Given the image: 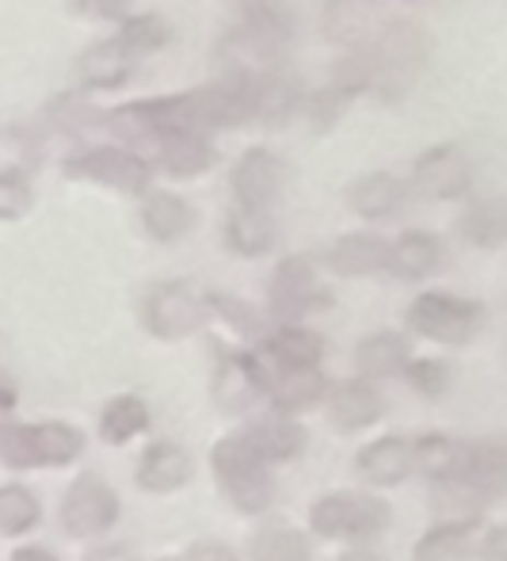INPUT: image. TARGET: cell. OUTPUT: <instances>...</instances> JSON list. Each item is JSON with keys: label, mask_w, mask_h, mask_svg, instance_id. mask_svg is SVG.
<instances>
[{"label": "cell", "mask_w": 507, "mask_h": 561, "mask_svg": "<svg viewBox=\"0 0 507 561\" xmlns=\"http://www.w3.org/2000/svg\"><path fill=\"white\" fill-rule=\"evenodd\" d=\"M66 176L84 180V184L111 187V192H123V195H141L153 184V164L134 153V149L84 146L66 157Z\"/></svg>", "instance_id": "obj_2"}, {"label": "cell", "mask_w": 507, "mask_h": 561, "mask_svg": "<svg viewBox=\"0 0 507 561\" xmlns=\"http://www.w3.org/2000/svg\"><path fill=\"white\" fill-rule=\"evenodd\" d=\"M126 4H130V0H73L77 12L96 15V20H118V15L126 12Z\"/></svg>", "instance_id": "obj_45"}, {"label": "cell", "mask_w": 507, "mask_h": 561, "mask_svg": "<svg viewBox=\"0 0 507 561\" xmlns=\"http://www.w3.org/2000/svg\"><path fill=\"white\" fill-rule=\"evenodd\" d=\"M329 416L332 424L339 428H367L382 416V398L370 390L367 382H344L332 390V401H329Z\"/></svg>", "instance_id": "obj_22"}, {"label": "cell", "mask_w": 507, "mask_h": 561, "mask_svg": "<svg viewBox=\"0 0 507 561\" xmlns=\"http://www.w3.org/2000/svg\"><path fill=\"white\" fill-rule=\"evenodd\" d=\"M218 149L210 146V134H169L157 141V169L172 180H195L214 169Z\"/></svg>", "instance_id": "obj_12"}, {"label": "cell", "mask_w": 507, "mask_h": 561, "mask_svg": "<svg viewBox=\"0 0 507 561\" xmlns=\"http://www.w3.org/2000/svg\"><path fill=\"white\" fill-rule=\"evenodd\" d=\"M192 561H237V554L229 547H221V542H199L192 550Z\"/></svg>", "instance_id": "obj_46"}, {"label": "cell", "mask_w": 507, "mask_h": 561, "mask_svg": "<svg viewBox=\"0 0 507 561\" xmlns=\"http://www.w3.org/2000/svg\"><path fill=\"white\" fill-rule=\"evenodd\" d=\"M362 50H367L370 61V92L393 104L419 81V73L431 61V35L419 23L397 20L385 23L375 35V43L362 46Z\"/></svg>", "instance_id": "obj_1"}, {"label": "cell", "mask_w": 507, "mask_h": 561, "mask_svg": "<svg viewBox=\"0 0 507 561\" xmlns=\"http://www.w3.org/2000/svg\"><path fill=\"white\" fill-rule=\"evenodd\" d=\"M15 409V390L0 378V416H8Z\"/></svg>", "instance_id": "obj_49"}, {"label": "cell", "mask_w": 507, "mask_h": 561, "mask_svg": "<svg viewBox=\"0 0 507 561\" xmlns=\"http://www.w3.org/2000/svg\"><path fill=\"white\" fill-rule=\"evenodd\" d=\"M0 462L12 466V470H27V466H35V458H31V432L23 428V424H15V428H0Z\"/></svg>", "instance_id": "obj_42"}, {"label": "cell", "mask_w": 507, "mask_h": 561, "mask_svg": "<svg viewBox=\"0 0 507 561\" xmlns=\"http://www.w3.org/2000/svg\"><path fill=\"white\" fill-rule=\"evenodd\" d=\"M146 329L161 340H180V336H192L195 329H203L206 313H210V302L206 295L192 287V283H161L146 295Z\"/></svg>", "instance_id": "obj_5"}, {"label": "cell", "mask_w": 507, "mask_h": 561, "mask_svg": "<svg viewBox=\"0 0 507 561\" xmlns=\"http://www.w3.org/2000/svg\"><path fill=\"white\" fill-rule=\"evenodd\" d=\"M252 444L264 462H283V458H295L298 450L306 447V432L298 424H287V421H264L244 436Z\"/></svg>", "instance_id": "obj_35"}, {"label": "cell", "mask_w": 507, "mask_h": 561, "mask_svg": "<svg viewBox=\"0 0 507 561\" xmlns=\"http://www.w3.org/2000/svg\"><path fill=\"white\" fill-rule=\"evenodd\" d=\"M435 512H439V527L470 531V524L481 516V493L465 478L439 481V501H435Z\"/></svg>", "instance_id": "obj_32"}, {"label": "cell", "mask_w": 507, "mask_h": 561, "mask_svg": "<svg viewBox=\"0 0 507 561\" xmlns=\"http://www.w3.org/2000/svg\"><path fill=\"white\" fill-rule=\"evenodd\" d=\"M408 199V184L397 180L393 172H370V176L355 180L352 192H347V203L359 218H370V222H382V218L401 215Z\"/></svg>", "instance_id": "obj_13"}, {"label": "cell", "mask_w": 507, "mask_h": 561, "mask_svg": "<svg viewBox=\"0 0 507 561\" xmlns=\"http://www.w3.org/2000/svg\"><path fill=\"white\" fill-rule=\"evenodd\" d=\"M31 432V458L35 466H66L81 455L84 436L69 424H35Z\"/></svg>", "instance_id": "obj_29"}, {"label": "cell", "mask_w": 507, "mask_h": 561, "mask_svg": "<svg viewBox=\"0 0 507 561\" xmlns=\"http://www.w3.org/2000/svg\"><path fill=\"white\" fill-rule=\"evenodd\" d=\"M89 561H134L123 547H103L96 554H89Z\"/></svg>", "instance_id": "obj_48"}, {"label": "cell", "mask_w": 507, "mask_h": 561, "mask_svg": "<svg viewBox=\"0 0 507 561\" xmlns=\"http://www.w3.org/2000/svg\"><path fill=\"white\" fill-rule=\"evenodd\" d=\"M352 92L336 89V84H321V89H313L309 96H302V104H298V115L306 118V126L313 134H329L336 130V123L347 115V107H352Z\"/></svg>", "instance_id": "obj_34"}, {"label": "cell", "mask_w": 507, "mask_h": 561, "mask_svg": "<svg viewBox=\"0 0 507 561\" xmlns=\"http://www.w3.org/2000/svg\"><path fill=\"white\" fill-rule=\"evenodd\" d=\"M252 558L256 561H309V542L295 527H267L252 542Z\"/></svg>", "instance_id": "obj_37"}, {"label": "cell", "mask_w": 507, "mask_h": 561, "mask_svg": "<svg viewBox=\"0 0 507 561\" xmlns=\"http://www.w3.org/2000/svg\"><path fill=\"white\" fill-rule=\"evenodd\" d=\"M458 229L470 244L477 249H500L507 237V215L500 199H477L465 207V215L458 218Z\"/></svg>", "instance_id": "obj_28"}, {"label": "cell", "mask_w": 507, "mask_h": 561, "mask_svg": "<svg viewBox=\"0 0 507 561\" xmlns=\"http://www.w3.org/2000/svg\"><path fill=\"white\" fill-rule=\"evenodd\" d=\"M267 298H272V310L279 318H302V313L324 310L332 302V295L316 279V267L306 256H290L275 267Z\"/></svg>", "instance_id": "obj_9"}, {"label": "cell", "mask_w": 507, "mask_h": 561, "mask_svg": "<svg viewBox=\"0 0 507 561\" xmlns=\"http://www.w3.org/2000/svg\"><path fill=\"white\" fill-rule=\"evenodd\" d=\"M359 470L367 481H375V485H397V481L408 478L412 462H408V444H401V439H378V444H370L367 450L359 455Z\"/></svg>", "instance_id": "obj_27"}, {"label": "cell", "mask_w": 507, "mask_h": 561, "mask_svg": "<svg viewBox=\"0 0 507 561\" xmlns=\"http://www.w3.org/2000/svg\"><path fill=\"white\" fill-rule=\"evenodd\" d=\"M214 470H218L221 485H226L229 501L241 512L256 516L272 504V478H267V462L252 450L244 436H229L214 447Z\"/></svg>", "instance_id": "obj_3"}, {"label": "cell", "mask_w": 507, "mask_h": 561, "mask_svg": "<svg viewBox=\"0 0 507 561\" xmlns=\"http://www.w3.org/2000/svg\"><path fill=\"white\" fill-rule=\"evenodd\" d=\"M267 355L275 359V367H290V370H309L321 363L324 355V340L309 329L287 325L279 329L272 340H267Z\"/></svg>", "instance_id": "obj_26"}, {"label": "cell", "mask_w": 507, "mask_h": 561, "mask_svg": "<svg viewBox=\"0 0 507 561\" xmlns=\"http://www.w3.org/2000/svg\"><path fill=\"white\" fill-rule=\"evenodd\" d=\"M35 207V187H31L23 169H0V222H15V218L31 215Z\"/></svg>", "instance_id": "obj_39"}, {"label": "cell", "mask_w": 507, "mask_h": 561, "mask_svg": "<svg viewBox=\"0 0 507 561\" xmlns=\"http://www.w3.org/2000/svg\"><path fill=\"white\" fill-rule=\"evenodd\" d=\"M324 23H329V38L362 50L375 27V0H329L324 8Z\"/></svg>", "instance_id": "obj_21"}, {"label": "cell", "mask_w": 507, "mask_h": 561, "mask_svg": "<svg viewBox=\"0 0 507 561\" xmlns=\"http://www.w3.org/2000/svg\"><path fill=\"white\" fill-rule=\"evenodd\" d=\"M12 561H58L54 554H46V550H20Z\"/></svg>", "instance_id": "obj_50"}, {"label": "cell", "mask_w": 507, "mask_h": 561, "mask_svg": "<svg viewBox=\"0 0 507 561\" xmlns=\"http://www.w3.org/2000/svg\"><path fill=\"white\" fill-rule=\"evenodd\" d=\"M149 424V409L141 398H115L107 409H103V421H100V436L107 444H126L130 436L146 432Z\"/></svg>", "instance_id": "obj_36"}, {"label": "cell", "mask_w": 507, "mask_h": 561, "mask_svg": "<svg viewBox=\"0 0 507 561\" xmlns=\"http://www.w3.org/2000/svg\"><path fill=\"white\" fill-rule=\"evenodd\" d=\"M405 363H408V344L397 333H378V336L362 340L359 352H355V367L370 378L397 375Z\"/></svg>", "instance_id": "obj_33"}, {"label": "cell", "mask_w": 507, "mask_h": 561, "mask_svg": "<svg viewBox=\"0 0 507 561\" xmlns=\"http://www.w3.org/2000/svg\"><path fill=\"white\" fill-rule=\"evenodd\" d=\"M309 524L324 539H375L390 527V504L378 501V496L332 493L313 504Z\"/></svg>", "instance_id": "obj_4"}, {"label": "cell", "mask_w": 507, "mask_h": 561, "mask_svg": "<svg viewBox=\"0 0 507 561\" xmlns=\"http://www.w3.org/2000/svg\"><path fill=\"white\" fill-rule=\"evenodd\" d=\"M485 558L488 561H507V531H504V527H493V531H488Z\"/></svg>", "instance_id": "obj_47"}, {"label": "cell", "mask_w": 507, "mask_h": 561, "mask_svg": "<svg viewBox=\"0 0 507 561\" xmlns=\"http://www.w3.org/2000/svg\"><path fill=\"white\" fill-rule=\"evenodd\" d=\"M134 73V58L115 43V38H103L92 43L89 50L77 58V77H81L84 89H118Z\"/></svg>", "instance_id": "obj_18"}, {"label": "cell", "mask_w": 507, "mask_h": 561, "mask_svg": "<svg viewBox=\"0 0 507 561\" xmlns=\"http://www.w3.org/2000/svg\"><path fill=\"white\" fill-rule=\"evenodd\" d=\"M241 15V23H256V27L290 31V8L287 0H229Z\"/></svg>", "instance_id": "obj_41"}, {"label": "cell", "mask_w": 507, "mask_h": 561, "mask_svg": "<svg viewBox=\"0 0 507 561\" xmlns=\"http://www.w3.org/2000/svg\"><path fill=\"white\" fill-rule=\"evenodd\" d=\"M481 318H485V310L477 302L442 295V290L419 295L408 310V325L419 336L439 340V344H465L481 329Z\"/></svg>", "instance_id": "obj_6"}, {"label": "cell", "mask_w": 507, "mask_h": 561, "mask_svg": "<svg viewBox=\"0 0 507 561\" xmlns=\"http://www.w3.org/2000/svg\"><path fill=\"white\" fill-rule=\"evenodd\" d=\"M385 260H390V244L375 233H347L332 244L329 264L344 279H362V275L385 272Z\"/></svg>", "instance_id": "obj_16"}, {"label": "cell", "mask_w": 507, "mask_h": 561, "mask_svg": "<svg viewBox=\"0 0 507 561\" xmlns=\"http://www.w3.org/2000/svg\"><path fill=\"white\" fill-rule=\"evenodd\" d=\"M141 226H146V233L153 241H180V237L195 229V207L184 195L149 192L146 203H141Z\"/></svg>", "instance_id": "obj_17"}, {"label": "cell", "mask_w": 507, "mask_h": 561, "mask_svg": "<svg viewBox=\"0 0 507 561\" xmlns=\"http://www.w3.org/2000/svg\"><path fill=\"white\" fill-rule=\"evenodd\" d=\"M38 524V501L20 485L0 489V535H23Z\"/></svg>", "instance_id": "obj_38"}, {"label": "cell", "mask_w": 507, "mask_h": 561, "mask_svg": "<svg viewBox=\"0 0 507 561\" xmlns=\"http://www.w3.org/2000/svg\"><path fill=\"white\" fill-rule=\"evenodd\" d=\"M416 561H465V531L458 527H435L419 539Z\"/></svg>", "instance_id": "obj_40"}, {"label": "cell", "mask_w": 507, "mask_h": 561, "mask_svg": "<svg viewBox=\"0 0 507 561\" xmlns=\"http://www.w3.org/2000/svg\"><path fill=\"white\" fill-rule=\"evenodd\" d=\"M229 187L237 195V207L267 210L283 195V187H287V161L264 146L244 149L237 157L233 172H229Z\"/></svg>", "instance_id": "obj_8"}, {"label": "cell", "mask_w": 507, "mask_h": 561, "mask_svg": "<svg viewBox=\"0 0 507 561\" xmlns=\"http://www.w3.org/2000/svg\"><path fill=\"white\" fill-rule=\"evenodd\" d=\"M115 519H118V496L100 478L73 481V489L66 493V504H61V524H66L69 535L84 539V535H96L103 527H111Z\"/></svg>", "instance_id": "obj_10"}, {"label": "cell", "mask_w": 507, "mask_h": 561, "mask_svg": "<svg viewBox=\"0 0 507 561\" xmlns=\"http://www.w3.org/2000/svg\"><path fill=\"white\" fill-rule=\"evenodd\" d=\"M298 104H302V89H298L295 73H287L283 66L256 73V84H252V123L279 130V126L290 123V115H298Z\"/></svg>", "instance_id": "obj_11"}, {"label": "cell", "mask_w": 507, "mask_h": 561, "mask_svg": "<svg viewBox=\"0 0 507 561\" xmlns=\"http://www.w3.org/2000/svg\"><path fill=\"white\" fill-rule=\"evenodd\" d=\"M264 390H272L275 409H287V413H295V409H306V405H313V401L321 398L324 378H321V370H316V367H309V370L279 367L275 375H267Z\"/></svg>", "instance_id": "obj_24"}, {"label": "cell", "mask_w": 507, "mask_h": 561, "mask_svg": "<svg viewBox=\"0 0 507 561\" xmlns=\"http://www.w3.org/2000/svg\"><path fill=\"white\" fill-rule=\"evenodd\" d=\"M442 241L435 233H419V229H412V233L397 237V244H390V260H385V272H393L397 279H427V275H435L442 267Z\"/></svg>", "instance_id": "obj_15"}, {"label": "cell", "mask_w": 507, "mask_h": 561, "mask_svg": "<svg viewBox=\"0 0 507 561\" xmlns=\"http://www.w3.org/2000/svg\"><path fill=\"white\" fill-rule=\"evenodd\" d=\"M206 302H210V310H218L233 329H241V333H260V313L252 310V306L237 302V298H229V295H214V298H206Z\"/></svg>", "instance_id": "obj_43"}, {"label": "cell", "mask_w": 507, "mask_h": 561, "mask_svg": "<svg viewBox=\"0 0 507 561\" xmlns=\"http://www.w3.org/2000/svg\"><path fill=\"white\" fill-rule=\"evenodd\" d=\"M465 481L481 493V501H500L504 478H507V458L500 444H481L465 450Z\"/></svg>", "instance_id": "obj_25"}, {"label": "cell", "mask_w": 507, "mask_h": 561, "mask_svg": "<svg viewBox=\"0 0 507 561\" xmlns=\"http://www.w3.org/2000/svg\"><path fill=\"white\" fill-rule=\"evenodd\" d=\"M465 444H454L447 436H424L416 447H408V462L424 470L435 481H450L465 473Z\"/></svg>", "instance_id": "obj_23"}, {"label": "cell", "mask_w": 507, "mask_h": 561, "mask_svg": "<svg viewBox=\"0 0 507 561\" xmlns=\"http://www.w3.org/2000/svg\"><path fill=\"white\" fill-rule=\"evenodd\" d=\"M172 38V27L153 12H141V15H126L115 31V43L130 54L134 61L146 58V54H157L161 46H169Z\"/></svg>", "instance_id": "obj_30"}, {"label": "cell", "mask_w": 507, "mask_h": 561, "mask_svg": "<svg viewBox=\"0 0 507 561\" xmlns=\"http://www.w3.org/2000/svg\"><path fill=\"white\" fill-rule=\"evenodd\" d=\"M46 126H50L54 134H69V138H84V134L92 130V126L103 123V112L89 104V100L81 96V92H61V96L50 100V107L43 112Z\"/></svg>", "instance_id": "obj_31"}, {"label": "cell", "mask_w": 507, "mask_h": 561, "mask_svg": "<svg viewBox=\"0 0 507 561\" xmlns=\"http://www.w3.org/2000/svg\"><path fill=\"white\" fill-rule=\"evenodd\" d=\"M192 478V458L176 444H153L138 462V485L149 493H172Z\"/></svg>", "instance_id": "obj_19"}, {"label": "cell", "mask_w": 507, "mask_h": 561, "mask_svg": "<svg viewBox=\"0 0 507 561\" xmlns=\"http://www.w3.org/2000/svg\"><path fill=\"white\" fill-rule=\"evenodd\" d=\"M470 184H473L470 157H465V149L454 146V141H442V146L419 153L408 176L412 192H416L419 199H435V203L462 199V195L470 192Z\"/></svg>", "instance_id": "obj_7"}, {"label": "cell", "mask_w": 507, "mask_h": 561, "mask_svg": "<svg viewBox=\"0 0 507 561\" xmlns=\"http://www.w3.org/2000/svg\"><path fill=\"white\" fill-rule=\"evenodd\" d=\"M339 561H382L378 554H367V550H352V554H344Z\"/></svg>", "instance_id": "obj_51"}, {"label": "cell", "mask_w": 507, "mask_h": 561, "mask_svg": "<svg viewBox=\"0 0 507 561\" xmlns=\"http://www.w3.org/2000/svg\"><path fill=\"white\" fill-rule=\"evenodd\" d=\"M226 244L237 256H264L275 244V218L256 207H233L226 215Z\"/></svg>", "instance_id": "obj_20"}, {"label": "cell", "mask_w": 507, "mask_h": 561, "mask_svg": "<svg viewBox=\"0 0 507 561\" xmlns=\"http://www.w3.org/2000/svg\"><path fill=\"white\" fill-rule=\"evenodd\" d=\"M408 378H412V386H416L419 393H431V398L447 390V367H442V363H435V359L408 363Z\"/></svg>", "instance_id": "obj_44"}, {"label": "cell", "mask_w": 507, "mask_h": 561, "mask_svg": "<svg viewBox=\"0 0 507 561\" xmlns=\"http://www.w3.org/2000/svg\"><path fill=\"white\" fill-rule=\"evenodd\" d=\"M264 390V375H260L256 355H226L214 375V401L226 413H241L256 401V393Z\"/></svg>", "instance_id": "obj_14"}]
</instances>
